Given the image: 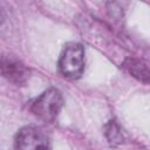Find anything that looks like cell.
<instances>
[{"label":"cell","mask_w":150,"mask_h":150,"mask_svg":"<svg viewBox=\"0 0 150 150\" xmlns=\"http://www.w3.org/2000/svg\"><path fill=\"white\" fill-rule=\"evenodd\" d=\"M60 73L70 80L80 79L84 70V48L81 43L68 42L59 59Z\"/></svg>","instance_id":"6da1fadb"},{"label":"cell","mask_w":150,"mask_h":150,"mask_svg":"<svg viewBox=\"0 0 150 150\" xmlns=\"http://www.w3.org/2000/svg\"><path fill=\"white\" fill-rule=\"evenodd\" d=\"M63 105V97L59 89L49 88L45 90L32 103L30 110L43 122H53L60 114Z\"/></svg>","instance_id":"7a4b0ae2"},{"label":"cell","mask_w":150,"mask_h":150,"mask_svg":"<svg viewBox=\"0 0 150 150\" xmlns=\"http://www.w3.org/2000/svg\"><path fill=\"white\" fill-rule=\"evenodd\" d=\"M14 150H52L49 136L38 127H25L14 139Z\"/></svg>","instance_id":"3957f363"},{"label":"cell","mask_w":150,"mask_h":150,"mask_svg":"<svg viewBox=\"0 0 150 150\" xmlns=\"http://www.w3.org/2000/svg\"><path fill=\"white\" fill-rule=\"evenodd\" d=\"M1 70L4 77L15 84H22L29 77L28 68L13 57L4 56L1 61Z\"/></svg>","instance_id":"277c9868"},{"label":"cell","mask_w":150,"mask_h":150,"mask_svg":"<svg viewBox=\"0 0 150 150\" xmlns=\"http://www.w3.org/2000/svg\"><path fill=\"white\" fill-rule=\"evenodd\" d=\"M123 67L129 74H131L137 80L150 84V69L142 61L134 57H128L123 62Z\"/></svg>","instance_id":"5b68a950"},{"label":"cell","mask_w":150,"mask_h":150,"mask_svg":"<svg viewBox=\"0 0 150 150\" xmlns=\"http://www.w3.org/2000/svg\"><path fill=\"white\" fill-rule=\"evenodd\" d=\"M104 135H105L108 142L110 143V145H112V146H116L117 144L122 143V141H123L121 129L117 125V123L112 120L108 121V123L104 125Z\"/></svg>","instance_id":"8992f818"}]
</instances>
